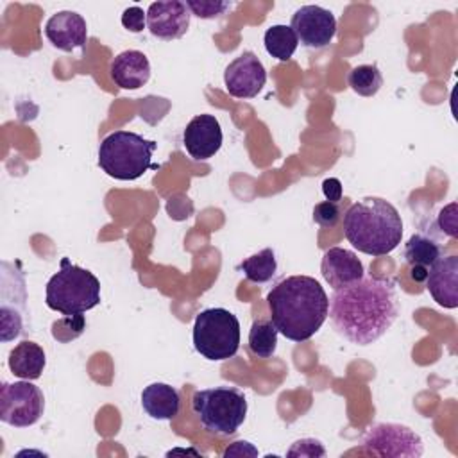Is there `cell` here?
<instances>
[{
  "mask_svg": "<svg viewBox=\"0 0 458 458\" xmlns=\"http://www.w3.org/2000/svg\"><path fill=\"white\" fill-rule=\"evenodd\" d=\"M399 301L390 277L363 276L333 292L329 318L338 335L356 345L379 340L397 320Z\"/></svg>",
  "mask_w": 458,
  "mask_h": 458,
  "instance_id": "6da1fadb",
  "label": "cell"
},
{
  "mask_svg": "<svg viewBox=\"0 0 458 458\" xmlns=\"http://www.w3.org/2000/svg\"><path fill=\"white\" fill-rule=\"evenodd\" d=\"M270 320L292 342L310 340L329 315V297L311 276H288L267 295Z\"/></svg>",
  "mask_w": 458,
  "mask_h": 458,
  "instance_id": "7a4b0ae2",
  "label": "cell"
},
{
  "mask_svg": "<svg viewBox=\"0 0 458 458\" xmlns=\"http://www.w3.org/2000/svg\"><path fill=\"white\" fill-rule=\"evenodd\" d=\"M344 234L347 242L363 254H390L403 238L399 211L385 199L365 197L349 206L344 215Z\"/></svg>",
  "mask_w": 458,
  "mask_h": 458,
  "instance_id": "3957f363",
  "label": "cell"
},
{
  "mask_svg": "<svg viewBox=\"0 0 458 458\" xmlns=\"http://www.w3.org/2000/svg\"><path fill=\"white\" fill-rule=\"evenodd\" d=\"M157 143L132 131H114L98 145V166L118 181L140 179L147 170L159 168L152 163Z\"/></svg>",
  "mask_w": 458,
  "mask_h": 458,
  "instance_id": "277c9868",
  "label": "cell"
},
{
  "mask_svg": "<svg viewBox=\"0 0 458 458\" xmlns=\"http://www.w3.org/2000/svg\"><path fill=\"white\" fill-rule=\"evenodd\" d=\"M45 302L63 315H79L100 304V281L93 272L61 259L59 270L48 279Z\"/></svg>",
  "mask_w": 458,
  "mask_h": 458,
  "instance_id": "5b68a950",
  "label": "cell"
},
{
  "mask_svg": "<svg viewBox=\"0 0 458 458\" xmlns=\"http://www.w3.org/2000/svg\"><path fill=\"white\" fill-rule=\"evenodd\" d=\"M193 413L209 433L229 437L238 431L247 417V399L234 386L197 390L191 399Z\"/></svg>",
  "mask_w": 458,
  "mask_h": 458,
  "instance_id": "8992f818",
  "label": "cell"
},
{
  "mask_svg": "<svg viewBox=\"0 0 458 458\" xmlns=\"http://www.w3.org/2000/svg\"><path fill=\"white\" fill-rule=\"evenodd\" d=\"M193 347L211 361L233 358L240 349V322L225 308H208L195 317Z\"/></svg>",
  "mask_w": 458,
  "mask_h": 458,
  "instance_id": "52a82bcc",
  "label": "cell"
},
{
  "mask_svg": "<svg viewBox=\"0 0 458 458\" xmlns=\"http://www.w3.org/2000/svg\"><path fill=\"white\" fill-rule=\"evenodd\" d=\"M45 410V397L39 386L29 379L2 383L0 420L14 428H29L39 420Z\"/></svg>",
  "mask_w": 458,
  "mask_h": 458,
  "instance_id": "ba28073f",
  "label": "cell"
},
{
  "mask_svg": "<svg viewBox=\"0 0 458 458\" xmlns=\"http://www.w3.org/2000/svg\"><path fill=\"white\" fill-rule=\"evenodd\" d=\"M361 451L381 458H419L424 451V444L422 438L408 426L379 422L370 426L363 435Z\"/></svg>",
  "mask_w": 458,
  "mask_h": 458,
  "instance_id": "9c48e42d",
  "label": "cell"
},
{
  "mask_svg": "<svg viewBox=\"0 0 458 458\" xmlns=\"http://www.w3.org/2000/svg\"><path fill=\"white\" fill-rule=\"evenodd\" d=\"M292 30L308 48L327 47L336 34V20L331 11L320 5H302L292 14Z\"/></svg>",
  "mask_w": 458,
  "mask_h": 458,
  "instance_id": "30bf717a",
  "label": "cell"
},
{
  "mask_svg": "<svg viewBox=\"0 0 458 458\" xmlns=\"http://www.w3.org/2000/svg\"><path fill=\"white\" fill-rule=\"evenodd\" d=\"M267 82V70L254 52H243L224 72V84L234 98L256 97Z\"/></svg>",
  "mask_w": 458,
  "mask_h": 458,
  "instance_id": "8fae6325",
  "label": "cell"
},
{
  "mask_svg": "<svg viewBox=\"0 0 458 458\" xmlns=\"http://www.w3.org/2000/svg\"><path fill=\"white\" fill-rule=\"evenodd\" d=\"M190 9L184 2H152L147 9V29L159 39H179L190 27Z\"/></svg>",
  "mask_w": 458,
  "mask_h": 458,
  "instance_id": "7c38bea8",
  "label": "cell"
},
{
  "mask_svg": "<svg viewBox=\"0 0 458 458\" xmlns=\"http://www.w3.org/2000/svg\"><path fill=\"white\" fill-rule=\"evenodd\" d=\"M220 122L213 114H197L191 118L182 132V143L186 152L197 159L206 161L213 157L222 147Z\"/></svg>",
  "mask_w": 458,
  "mask_h": 458,
  "instance_id": "4fadbf2b",
  "label": "cell"
},
{
  "mask_svg": "<svg viewBox=\"0 0 458 458\" xmlns=\"http://www.w3.org/2000/svg\"><path fill=\"white\" fill-rule=\"evenodd\" d=\"M424 283L438 306L454 310L458 306V256H440L428 268Z\"/></svg>",
  "mask_w": 458,
  "mask_h": 458,
  "instance_id": "5bb4252c",
  "label": "cell"
},
{
  "mask_svg": "<svg viewBox=\"0 0 458 458\" xmlns=\"http://www.w3.org/2000/svg\"><path fill=\"white\" fill-rule=\"evenodd\" d=\"M47 39L63 52L82 48L88 39L86 20L75 11H59L45 23Z\"/></svg>",
  "mask_w": 458,
  "mask_h": 458,
  "instance_id": "9a60e30c",
  "label": "cell"
},
{
  "mask_svg": "<svg viewBox=\"0 0 458 458\" xmlns=\"http://www.w3.org/2000/svg\"><path fill=\"white\" fill-rule=\"evenodd\" d=\"M320 272L333 290L347 286L365 276L363 263L358 259V256L342 247H331L324 252Z\"/></svg>",
  "mask_w": 458,
  "mask_h": 458,
  "instance_id": "2e32d148",
  "label": "cell"
},
{
  "mask_svg": "<svg viewBox=\"0 0 458 458\" xmlns=\"http://www.w3.org/2000/svg\"><path fill=\"white\" fill-rule=\"evenodd\" d=\"M111 79L123 89H138L150 79V63L140 50L120 52L109 66Z\"/></svg>",
  "mask_w": 458,
  "mask_h": 458,
  "instance_id": "e0dca14e",
  "label": "cell"
},
{
  "mask_svg": "<svg viewBox=\"0 0 458 458\" xmlns=\"http://www.w3.org/2000/svg\"><path fill=\"white\" fill-rule=\"evenodd\" d=\"M141 406L156 420H172L181 408L179 392L166 383H150L141 392Z\"/></svg>",
  "mask_w": 458,
  "mask_h": 458,
  "instance_id": "ac0fdd59",
  "label": "cell"
},
{
  "mask_svg": "<svg viewBox=\"0 0 458 458\" xmlns=\"http://www.w3.org/2000/svg\"><path fill=\"white\" fill-rule=\"evenodd\" d=\"M7 365L16 377L34 381L41 377L43 369L47 365V356L39 344L32 340H23L18 345H14V349H11Z\"/></svg>",
  "mask_w": 458,
  "mask_h": 458,
  "instance_id": "d6986e66",
  "label": "cell"
},
{
  "mask_svg": "<svg viewBox=\"0 0 458 458\" xmlns=\"http://www.w3.org/2000/svg\"><path fill=\"white\" fill-rule=\"evenodd\" d=\"M440 256L442 243L429 231H417L404 243L403 258L410 267L429 268Z\"/></svg>",
  "mask_w": 458,
  "mask_h": 458,
  "instance_id": "ffe728a7",
  "label": "cell"
},
{
  "mask_svg": "<svg viewBox=\"0 0 458 458\" xmlns=\"http://www.w3.org/2000/svg\"><path fill=\"white\" fill-rule=\"evenodd\" d=\"M265 50L277 61H290L297 50L299 39L290 25H272L263 36Z\"/></svg>",
  "mask_w": 458,
  "mask_h": 458,
  "instance_id": "44dd1931",
  "label": "cell"
},
{
  "mask_svg": "<svg viewBox=\"0 0 458 458\" xmlns=\"http://www.w3.org/2000/svg\"><path fill=\"white\" fill-rule=\"evenodd\" d=\"M240 268L243 270V274L249 281L258 283V284L268 283L277 272L276 252L270 247H267V249L245 258L240 263Z\"/></svg>",
  "mask_w": 458,
  "mask_h": 458,
  "instance_id": "7402d4cb",
  "label": "cell"
},
{
  "mask_svg": "<svg viewBox=\"0 0 458 458\" xmlns=\"http://www.w3.org/2000/svg\"><path fill=\"white\" fill-rule=\"evenodd\" d=\"M277 329L272 320L258 318L249 331V349L258 358H270L277 347Z\"/></svg>",
  "mask_w": 458,
  "mask_h": 458,
  "instance_id": "603a6c76",
  "label": "cell"
},
{
  "mask_svg": "<svg viewBox=\"0 0 458 458\" xmlns=\"http://www.w3.org/2000/svg\"><path fill=\"white\" fill-rule=\"evenodd\" d=\"M347 82L360 97H374L383 86V75L376 64H360L349 72Z\"/></svg>",
  "mask_w": 458,
  "mask_h": 458,
  "instance_id": "cb8c5ba5",
  "label": "cell"
},
{
  "mask_svg": "<svg viewBox=\"0 0 458 458\" xmlns=\"http://www.w3.org/2000/svg\"><path fill=\"white\" fill-rule=\"evenodd\" d=\"M84 326H86V320L81 313L79 315H64L63 318H59L57 322L52 324V336L57 342L66 344V342L77 338L82 333Z\"/></svg>",
  "mask_w": 458,
  "mask_h": 458,
  "instance_id": "d4e9b609",
  "label": "cell"
},
{
  "mask_svg": "<svg viewBox=\"0 0 458 458\" xmlns=\"http://www.w3.org/2000/svg\"><path fill=\"white\" fill-rule=\"evenodd\" d=\"M184 4L195 16L202 20H213L224 14L227 9H231L229 2H220V0H188Z\"/></svg>",
  "mask_w": 458,
  "mask_h": 458,
  "instance_id": "484cf974",
  "label": "cell"
},
{
  "mask_svg": "<svg viewBox=\"0 0 458 458\" xmlns=\"http://www.w3.org/2000/svg\"><path fill=\"white\" fill-rule=\"evenodd\" d=\"M340 216H342V208L338 202L324 200L315 204L313 208V222L318 224L320 227H326V229L335 227L340 222Z\"/></svg>",
  "mask_w": 458,
  "mask_h": 458,
  "instance_id": "4316f807",
  "label": "cell"
},
{
  "mask_svg": "<svg viewBox=\"0 0 458 458\" xmlns=\"http://www.w3.org/2000/svg\"><path fill=\"white\" fill-rule=\"evenodd\" d=\"M458 206L456 202H451L447 204L440 213H438V218H437V225L440 229L442 234H447L449 238H456L458 236Z\"/></svg>",
  "mask_w": 458,
  "mask_h": 458,
  "instance_id": "83f0119b",
  "label": "cell"
},
{
  "mask_svg": "<svg viewBox=\"0 0 458 458\" xmlns=\"http://www.w3.org/2000/svg\"><path fill=\"white\" fill-rule=\"evenodd\" d=\"M122 25L129 32L138 34V32H141L147 27V13L141 7H138V5L127 7L122 13Z\"/></svg>",
  "mask_w": 458,
  "mask_h": 458,
  "instance_id": "f1b7e54d",
  "label": "cell"
},
{
  "mask_svg": "<svg viewBox=\"0 0 458 458\" xmlns=\"http://www.w3.org/2000/svg\"><path fill=\"white\" fill-rule=\"evenodd\" d=\"M288 456H326V449L315 438H302L293 442L286 453Z\"/></svg>",
  "mask_w": 458,
  "mask_h": 458,
  "instance_id": "f546056e",
  "label": "cell"
},
{
  "mask_svg": "<svg viewBox=\"0 0 458 458\" xmlns=\"http://www.w3.org/2000/svg\"><path fill=\"white\" fill-rule=\"evenodd\" d=\"M224 456H258V449L247 440H236L229 447H225Z\"/></svg>",
  "mask_w": 458,
  "mask_h": 458,
  "instance_id": "4dcf8cb0",
  "label": "cell"
},
{
  "mask_svg": "<svg viewBox=\"0 0 458 458\" xmlns=\"http://www.w3.org/2000/svg\"><path fill=\"white\" fill-rule=\"evenodd\" d=\"M322 193L326 200L338 202L342 199V182L336 177H327L322 181Z\"/></svg>",
  "mask_w": 458,
  "mask_h": 458,
  "instance_id": "1f68e13d",
  "label": "cell"
},
{
  "mask_svg": "<svg viewBox=\"0 0 458 458\" xmlns=\"http://www.w3.org/2000/svg\"><path fill=\"white\" fill-rule=\"evenodd\" d=\"M410 277L417 283H424L428 277V268L422 267H410Z\"/></svg>",
  "mask_w": 458,
  "mask_h": 458,
  "instance_id": "d6a6232c",
  "label": "cell"
}]
</instances>
